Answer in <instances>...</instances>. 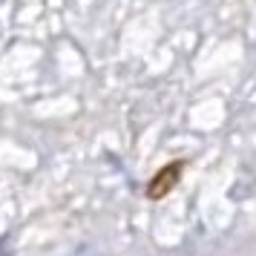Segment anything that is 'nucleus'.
Listing matches in <instances>:
<instances>
[{"label": "nucleus", "instance_id": "obj_1", "mask_svg": "<svg viewBox=\"0 0 256 256\" xmlns=\"http://www.w3.org/2000/svg\"><path fill=\"white\" fill-rule=\"evenodd\" d=\"M184 167H187L184 158H176V162H167L164 167H158L156 176L144 187V196L150 198V202H162L167 193H173L176 187H178L182 176H184Z\"/></svg>", "mask_w": 256, "mask_h": 256}]
</instances>
